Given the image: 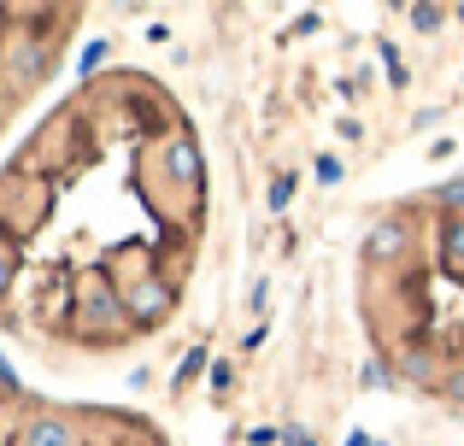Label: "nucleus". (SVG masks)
I'll list each match as a JSON object with an SVG mask.
<instances>
[{
    "instance_id": "11",
    "label": "nucleus",
    "mask_w": 464,
    "mask_h": 446,
    "mask_svg": "<svg viewBox=\"0 0 464 446\" xmlns=\"http://www.w3.org/2000/svg\"><path fill=\"white\" fill-rule=\"evenodd\" d=\"M406 382H418V388H435V358H430V353H406Z\"/></svg>"
},
{
    "instance_id": "1",
    "label": "nucleus",
    "mask_w": 464,
    "mask_h": 446,
    "mask_svg": "<svg viewBox=\"0 0 464 446\" xmlns=\"http://www.w3.org/2000/svg\"><path fill=\"white\" fill-rule=\"evenodd\" d=\"M411 252V223L406 218H382L364 235V259L371 264H394V259H406Z\"/></svg>"
},
{
    "instance_id": "25",
    "label": "nucleus",
    "mask_w": 464,
    "mask_h": 446,
    "mask_svg": "<svg viewBox=\"0 0 464 446\" xmlns=\"http://www.w3.org/2000/svg\"><path fill=\"white\" fill-rule=\"evenodd\" d=\"M347 446H382V441H376V435H364V429H353V435H347Z\"/></svg>"
},
{
    "instance_id": "20",
    "label": "nucleus",
    "mask_w": 464,
    "mask_h": 446,
    "mask_svg": "<svg viewBox=\"0 0 464 446\" xmlns=\"http://www.w3.org/2000/svg\"><path fill=\"white\" fill-rule=\"evenodd\" d=\"M265 306H271V282H253V294H247V311H259V318H265Z\"/></svg>"
},
{
    "instance_id": "7",
    "label": "nucleus",
    "mask_w": 464,
    "mask_h": 446,
    "mask_svg": "<svg viewBox=\"0 0 464 446\" xmlns=\"http://www.w3.org/2000/svg\"><path fill=\"white\" fill-rule=\"evenodd\" d=\"M200 370H212V353H206V346H188V353H182V365H177V376H170V388H188Z\"/></svg>"
},
{
    "instance_id": "24",
    "label": "nucleus",
    "mask_w": 464,
    "mask_h": 446,
    "mask_svg": "<svg viewBox=\"0 0 464 446\" xmlns=\"http://www.w3.org/2000/svg\"><path fill=\"white\" fill-rule=\"evenodd\" d=\"M0 394H18V370H12L6 358H0Z\"/></svg>"
},
{
    "instance_id": "5",
    "label": "nucleus",
    "mask_w": 464,
    "mask_h": 446,
    "mask_svg": "<svg viewBox=\"0 0 464 446\" xmlns=\"http://www.w3.org/2000/svg\"><path fill=\"white\" fill-rule=\"evenodd\" d=\"M441 264L447 270H464V218L441 223Z\"/></svg>"
},
{
    "instance_id": "23",
    "label": "nucleus",
    "mask_w": 464,
    "mask_h": 446,
    "mask_svg": "<svg viewBox=\"0 0 464 446\" xmlns=\"http://www.w3.org/2000/svg\"><path fill=\"white\" fill-rule=\"evenodd\" d=\"M312 30H324V18H317V12H300V18H295V35H312Z\"/></svg>"
},
{
    "instance_id": "3",
    "label": "nucleus",
    "mask_w": 464,
    "mask_h": 446,
    "mask_svg": "<svg viewBox=\"0 0 464 446\" xmlns=\"http://www.w3.org/2000/svg\"><path fill=\"white\" fill-rule=\"evenodd\" d=\"M18 446H77V429L65 423V417H30L24 423V435H18Z\"/></svg>"
},
{
    "instance_id": "13",
    "label": "nucleus",
    "mask_w": 464,
    "mask_h": 446,
    "mask_svg": "<svg viewBox=\"0 0 464 446\" xmlns=\"http://www.w3.org/2000/svg\"><path fill=\"white\" fill-rule=\"evenodd\" d=\"M376 53H382V65H388V82H394V89H406V65H400V53H394V42H382V47H376Z\"/></svg>"
},
{
    "instance_id": "16",
    "label": "nucleus",
    "mask_w": 464,
    "mask_h": 446,
    "mask_svg": "<svg viewBox=\"0 0 464 446\" xmlns=\"http://www.w3.org/2000/svg\"><path fill=\"white\" fill-rule=\"evenodd\" d=\"M435 200H441V206H464V176H447V183L435 188Z\"/></svg>"
},
{
    "instance_id": "6",
    "label": "nucleus",
    "mask_w": 464,
    "mask_h": 446,
    "mask_svg": "<svg viewBox=\"0 0 464 446\" xmlns=\"http://www.w3.org/2000/svg\"><path fill=\"white\" fill-rule=\"evenodd\" d=\"M447 18H453V12H447V6H430V0H418V6H406V24H411L418 35H435V30H441Z\"/></svg>"
},
{
    "instance_id": "17",
    "label": "nucleus",
    "mask_w": 464,
    "mask_h": 446,
    "mask_svg": "<svg viewBox=\"0 0 464 446\" xmlns=\"http://www.w3.org/2000/svg\"><path fill=\"white\" fill-rule=\"evenodd\" d=\"M206 376H212V388L224 394L229 382H236V365H229V358H212V370H206Z\"/></svg>"
},
{
    "instance_id": "9",
    "label": "nucleus",
    "mask_w": 464,
    "mask_h": 446,
    "mask_svg": "<svg viewBox=\"0 0 464 446\" xmlns=\"http://www.w3.org/2000/svg\"><path fill=\"white\" fill-rule=\"evenodd\" d=\"M288 200H295V171H276L271 188H265V206H271V212H288Z\"/></svg>"
},
{
    "instance_id": "19",
    "label": "nucleus",
    "mask_w": 464,
    "mask_h": 446,
    "mask_svg": "<svg viewBox=\"0 0 464 446\" xmlns=\"http://www.w3.org/2000/svg\"><path fill=\"white\" fill-rule=\"evenodd\" d=\"M12 276H18V252H12V247H0V294L12 288Z\"/></svg>"
},
{
    "instance_id": "2",
    "label": "nucleus",
    "mask_w": 464,
    "mask_h": 446,
    "mask_svg": "<svg viewBox=\"0 0 464 446\" xmlns=\"http://www.w3.org/2000/svg\"><path fill=\"white\" fill-rule=\"evenodd\" d=\"M124 311H130L136 323H159V318L170 311V288H165V282H141V288H130V294H124Z\"/></svg>"
},
{
    "instance_id": "4",
    "label": "nucleus",
    "mask_w": 464,
    "mask_h": 446,
    "mask_svg": "<svg viewBox=\"0 0 464 446\" xmlns=\"http://www.w3.org/2000/svg\"><path fill=\"white\" fill-rule=\"evenodd\" d=\"M165 171L182 176V183H200V153H194V141H170L165 147Z\"/></svg>"
},
{
    "instance_id": "10",
    "label": "nucleus",
    "mask_w": 464,
    "mask_h": 446,
    "mask_svg": "<svg viewBox=\"0 0 464 446\" xmlns=\"http://www.w3.org/2000/svg\"><path fill=\"white\" fill-rule=\"evenodd\" d=\"M435 388H441L447 405H464V358H453V365H447V376L435 382Z\"/></svg>"
},
{
    "instance_id": "18",
    "label": "nucleus",
    "mask_w": 464,
    "mask_h": 446,
    "mask_svg": "<svg viewBox=\"0 0 464 446\" xmlns=\"http://www.w3.org/2000/svg\"><path fill=\"white\" fill-rule=\"evenodd\" d=\"M101 59H106V42H89V47H82V59H77V71L89 77V71H101Z\"/></svg>"
},
{
    "instance_id": "21",
    "label": "nucleus",
    "mask_w": 464,
    "mask_h": 446,
    "mask_svg": "<svg viewBox=\"0 0 464 446\" xmlns=\"http://www.w3.org/2000/svg\"><path fill=\"white\" fill-rule=\"evenodd\" d=\"M247 446H283V429H247Z\"/></svg>"
},
{
    "instance_id": "15",
    "label": "nucleus",
    "mask_w": 464,
    "mask_h": 446,
    "mask_svg": "<svg viewBox=\"0 0 464 446\" xmlns=\"http://www.w3.org/2000/svg\"><path fill=\"white\" fill-rule=\"evenodd\" d=\"M112 311H124V306H118L106 288H94V294H89V318H112Z\"/></svg>"
},
{
    "instance_id": "12",
    "label": "nucleus",
    "mask_w": 464,
    "mask_h": 446,
    "mask_svg": "<svg viewBox=\"0 0 464 446\" xmlns=\"http://www.w3.org/2000/svg\"><path fill=\"white\" fill-rule=\"evenodd\" d=\"M42 65H47V53L30 42V47H18V65H12V71H18L24 82H35V77H42Z\"/></svg>"
},
{
    "instance_id": "8",
    "label": "nucleus",
    "mask_w": 464,
    "mask_h": 446,
    "mask_svg": "<svg viewBox=\"0 0 464 446\" xmlns=\"http://www.w3.org/2000/svg\"><path fill=\"white\" fill-rule=\"evenodd\" d=\"M312 171H317V188H341V183H347V165H341V153H317Z\"/></svg>"
},
{
    "instance_id": "14",
    "label": "nucleus",
    "mask_w": 464,
    "mask_h": 446,
    "mask_svg": "<svg viewBox=\"0 0 464 446\" xmlns=\"http://www.w3.org/2000/svg\"><path fill=\"white\" fill-rule=\"evenodd\" d=\"M388 382H394V376H388V365H376V358H364V365H359V388H388Z\"/></svg>"
},
{
    "instance_id": "22",
    "label": "nucleus",
    "mask_w": 464,
    "mask_h": 446,
    "mask_svg": "<svg viewBox=\"0 0 464 446\" xmlns=\"http://www.w3.org/2000/svg\"><path fill=\"white\" fill-rule=\"evenodd\" d=\"M283 446H317V441H312L300 423H288V429H283Z\"/></svg>"
}]
</instances>
